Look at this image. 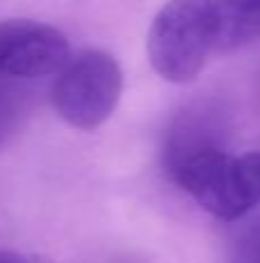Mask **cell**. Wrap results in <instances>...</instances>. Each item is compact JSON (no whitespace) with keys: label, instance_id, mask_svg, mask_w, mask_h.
<instances>
[{"label":"cell","instance_id":"5b68a950","mask_svg":"<svg viewBox=\"0 0 260 263\" xmlns=\"http://www.w3.org/2000/svg\"><path fill=\"white\" fill-rule=\"evenodd\" d=\"M219 18L216 51L244 49L260 42V0H214Z\"/></svg>","mask_w":260,"mask_h":263},{"label":"cell","instance_id":"7a4b0ae2","mask_svg":"<svg viewBox=\"0 0 260 263\" xmlns=\"http://www.w3.org/2000/svg\"><path fill=\"white\" fill-rule=\"evenodd\" d=\"M219 40L214 0H168L147 32V58L164 81L189 83Z\"/></svg>","mask_w":260,"mask_h":263},{"label":"cell","instance_id":"ba28073f","mask_svg":"<svg viewBox=\"0 0 260 263\" xmlns=\"http://www.w3.org/2000/svg\"><path fill=\"white\" fill-rule=\"evenodd\" d=\"M0 263H30L26 256L16 254V252H9V250H0Z\"/></svg>","mask_w":260,"mask_h":263},{"label":"cell","instance_id":"3957f363","mask_svg":"<svg viewBox=\"0 0 260 263\" xmlns=\"http://www.w3.org/2000/svg\"><path fill=\"white\" fill-rule=\"evenodd\" d=\"M122 95V69L101 49L69 55L51 88L55 114L76 129H97L111 118Z\"/></svg>","mask_w":260,"mask_h":263},{"label":"cell","instance_id":"6da1fadb","mask_svg":"<svg viewBox=\"0 0 260 263\" xmlns=\"http://www.w3.org/2000/svg\"><path fill=\"white\" fill-rule=\"evenodd\" d=\"M205 213L235 222L260 203V153L230 155L224 145H207L166 166Z\"/></svg>","mask_w":260,"mask_h":263},{"label":"cell","instance_id":"8992f818","mask_svg":"<svg viewBox=\"0 0 260 263\" xmlns=\"http://www.w3.org/2000/svg\"><path fill=\"white\" fill-rule=\"evenodd\" d=\"M21 111H23L21 90L9 86L7 79H0V141H3L5 134H9L14 129Z\"/></svg>","mask_w":260,"mask_h":263},{"label":"cell","instance_id":"277c9868","mask_svg":"<svg viewBox=\"0 0 260 263\" xmlns=\"http://www.w3.org/2000/svg\"><path fill=\"white\" fill-rule=\"evenodd\" d=\"M69 60V42L55 26L30 18L0 21V79L49 77Z\"/></svg>","mask_w":260,"mask_h":263},{"label":"cell","instance_id":"52a82bcc","mask_svg":"<svg viewBox=\"0 0 260 263\" xmlns=\"http://www.w3.org/2000/svg\"><path fill=\"white\" fill-rule=\"evenodd\" d=\"M226 263H260V222L240 236Z\"/></svg>","mask_w":260,"mask_h":263}]
</instances>
